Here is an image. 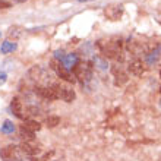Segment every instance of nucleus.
Wrapping results in <instances>:
<instances>
[{
	"label": "nucleus",
	"mask_w": 161,
	"mask_h": 161,
	"mask_svg": "<svg viewBox=\"0 0 161 161\" xmlns=\"http://www.w3.org/2000/svg\"><path fill=\"white\" fill-rule=\"evenodd\" d=\"M160 57H161V46H158L157 48L149 51L148 54H145V62H147V64L153 66V64H155L160 60Z\"/></svg>",
	"instance_id": "8"
},
{
	"label": "nucleus",
	"mask_w": 161,
	"mask_h": 161,
	"mask_svg": "<svg viewBox=\"0 0 161 161\" xmlns=\"http://www.w3.org/2000/svg\"><path fill=\"white\" fill-rule=\"evenodd\" d=\"M10 108H12V113L16 116L18 119H24V106H22L21 100L18 97H15L10 103Z\"/></svg>",
	"instance_id": "7"
},
{
	"label": "nucleus",
	"mask_w": 161,
	"mask_h": 161,
	"mask_svg": "<svg viewBox=\"0 0 161 161\" xmlns=\"http://www.w3.org/2000/svg\"><path fill=\"white\" fill-rule=\"evenodd\" d=\"M13 2H16V3H24L25 0H13Z\"/></svg>",
	"instance_id": "26"
},
{
	"label": "nucleus",
	"mask_w": 161,
	"mask_h": 161,
	"mask_svg": "<svg viewBox=\"0 0 161 161\" xmlns=\"http://www.w3.org/2000/svg\"><path fill=\"white\" fill-rule=\"evenodd\" d=\"M50 66H51V69L57 73V76H59L60 79L66 80V82H69V84H75V82H76V78L73 76V73L70 72V70H68L64 66H62V63H60L59 60L53 59L50 62Z\"/></svg>",
	"instance_id": "2"
},
{
	"label": "nucleus",
	"mask_w": 161,
	"mask_h": 161,
	"mask_svg": "<svg viewBox=\"0 0 161 161\" xmlns=\"http://www.w3.org/2000/svg\"><path fill=\"white\" fill-rule=\"evenodd\" d=\"M46 123H47V126L48 127H56L60 123V117L59 116H48L47 120H46Z\"/></svg>",
	"instance_id": "20"
},
{
	"label": "nucleus",
	"mask_w": 161,
	"mask_h": 161,
	"mask_svg": "<svg viewBox=\"0 0 161 161\" xmlns=\"http://www.w3.org/2000/svg\"><path fill=\"white\" fill-rule=\"evenodd\" d=\"M106 16L110 19V21H119L120 18L123 15V6L119 3H113V4H108L104 10Z\"/></svg>",
	"instance_id": "5"
},
{
	"label": "nucleus",
	"mask_w": 161,
	"mask_h": 161,
	"mask_svg": "<svg viewBox=\"0 0 161 161\" xmlns=\"http://www.w3.org/2000/svg\"><path fill=\"white\" fill-rule=\"evenodd\" d=\"M22 126L25 127V129H28V130H31V132H37V130L41 129V125H40L37 120H26Z\"/></svg>",
	"instance_id": "16"
},
{
	"label": "nucleus",
	"mask_w": 161,
	"mask_h": 161,
	"mask_svg": "<svg viewBox=\"0 0 161 161\" xmlns=\"http://www.w3.org/2000/svg\"><path fill=\"white\" fill-rule=\"evenodd\" d=\"M51 86H53V89L56 91L57 97L62 98L63 101L72 103L73 100L76 98V94H75V91H73L72 88H69V86H63V85H60V84H51Z\"/></svg>",
	"instance_id": "3"
},
{
	"label": "nucleus",
	"mask_w": 161,
	"mask_h": 161,
	"mask_svg": "<svg viewBox=\"0 0 161 161\" xmlns=\"http://www.w3.org/2000/svg\"><path fill=\"white\" fill-rule=\"evenodd\" d=\"M78 2H80V3H88V2H94V0H78Z\"/></svg>",
	"instance_id": "25"
},
{
	"label": "nucleus",
	"mask_w": 161,
	"mask_h": 161,
	"mask_svg": "<svg viewBox=\"0 0 161 161\" xmlns=\"http://www.w3.org/2000/svg\"><path fill=\"white\" fill-rule=\"evenodd\" d=\"M42 75H44V70H42L41 66H32V68L30 69V72H28V76L32 80H35V82L41 80Z\"/></svg>",
	"instance_id": "14"
},
{
	"label": "nucleus",
	"mask_w": 161,
	"mask_h": 161,
	"mask_svg": "<svg viewBox=\"0 0 161 161\" xmlns=\"http://www.w3.org/2000/svg\"><path fill=\"white\" fill-rule=\"evenodd\" d=\"M19 133H21L22 139H25V142H31V141H34V132L28 130V129H25L24 126L21 127V130H19Z\"/></svg>",
	"instance_id": "18"
},
{
	"label": "nucleus",
	"mask_w": 161,
	"mask_h": 161,
	"mask_svg": "<svg viewBox=\"0 0 161 161\" xmlns=\"http://www.w3.org/2000/svg\"><path fill=\"white\" fill-rule=\"evenodd\" d=\"M0 38H2V31H0Z\"/></svg>",
	"instance_id": "27"
},
{
	"label": "nucleus",
	"mask_w": 161,
	"mask_h": 161,
	"mask_svg": "<svg viewBox=\"0 0 161 161\" xmlns=\"http://www.w3.org/2000/svg\"><path fill=\"white\" fill-rule=\"evenodd\" d=\"M16 153H18V148L15 147V145H8V147L2 148V151H0V157H2V160L9 161L16 155Z\"/></svg>",
	"instance_id": "9"
},
{
	"label": "nucleus",
	"mask_w": 161,
	"mask_h": 161,
	"mask_svg": "<svg viewBox=\"0 0 161 161\" xmlns=\"http://www.w3.org/2000/svg\"><path fill=\"white\" fill-rule=\"evenodd\" d=\"M6 80H8V75H6V72H0V85H3Z\"/></svg>",
	"instance_id": "24"
},
{
	"label": "nucleus",
	"mask_w": 161,
	"mask_h": 161,
	"mask_svg": "<svg viewBox=\"0 0 161 161\" xmlns=\"http://www.w3.org/2000/svg\"><path fill=\"white\" fill-rule=\"evenodd\" d=\"M113 73L116 76V85H123L125 82H127V75L125 72H122L120 69L113 68Z\"/></svg>",
	"instance_id": "15"
},
{
	"label": "nucleus",
	"mask_w": 161,
	"mask_h": 161,
	"mask_svg": "<svg viewBox=\"0 0 161 161\" xmlns=\"http://www.w3.org/2000/svg\"><path fill=\"white\" fill-rule=\"evenodd\" d=\"M92 66L98 70H101V72H106L107 69H108V63H107V59L106 57H103V56H94L92 57Z\"/></svg>",
	"instance_id": "11"
},
{
	"label": "nucleus",
	"mask_w": 161,
	"mask_h": 161,
	"mask_svg": "<svg viewBox=\"0 0 161 161\" xmlns=\"http://www.w3.org/2000/svg\"><path fill=\"white\" fill-rule=\"evenodd\" d=\"M2 132H3V133H8V135L13 133V132H15V126H13V123L10 122V120H6V122L2 125Z\"/></svg>",
	"instance_id": "19"
},
{
	"label": "nucleus",
	"mask_w": 161,
	"mask_h": 161,
	"mask_svg": "<svg viewBox=\"0 0 161 161\" xmlns=\"http://www.w3.org/2000/svg\"><path fill=\"white\" fill-rule=\"evenodd\" d=\"M21 151L28 154V155H37L40 153V148H38V145H34V144H31V142H24L21 145Z\"/></svg>",
	"instance_id": "13"
},
{
	"label": "nucleus",
	"mask_w": 161,
	"mask_h": 161,
	"mask_svg": "<svg viewBox=\"0 0 161 161\" xmlns=\"http://www.w3.org/2000/svg\"><path fill=\"white\" fill-rule=\"evenodd\" d=\"M12 6V3H9L6 0H0V9H9Z\"/></svg>",
	"instance_id": "23"
},
{
	"label": "nucleus",
	"mask_w": 161,
	"mask_h": 161,
	"mask_svg": "<svg viewBox=\"0 0 161 161\" xmlns=\"http://www.w3.org/2000/svg\"><path fill=\"white\" fill-rule=\"evenodd\" d=\"M35 94L37 95H40L41 98H44V100H48V101H53V100H57V94H56V91L53 89V86H42V85H38V86H35L34 88Z\"/></svg>",
	"instance_id": "4"
},
{
	"label": "nucleus",
	"mask_w": 161,
	"mask_h": 161,
	"mask_svg": "<svg viewBox=\"0 0 161 161\" xmlns=\"http://www.w3.org/2000/svg\"><path fill=\"white\" fill-rule=\"evenodd\" d=\"M160 92H161V88H160Z\"/></svg>",
	"instance_id": "28"
},
{
	"label": "nucleus",
	"mask_w": 161,
	"mask_h": 161,
	"mask_svg": "<svg viewBox=\"0 0 161 161\" xmlns=\"http://www.w3.org/2000/svg\"><path fill=\"white\" fill-rule=\"evenodd\" d=\"M80 50L84 51L85 54H91V53H92V44H91V42H85L84 46H82V48H80Z\"/></svg>",
	"instance_id": "21"
},
{
	"label": "nucleus",
	"mask_w": 161,
	"mask_h": 161,
	"mask_svg": "<svg viewBox=\"0 0 161 161\" xmlns=\"http://www.w3.org/2000/svg\"><path fill=\"white\" fill-rule=\"evenodd\" d=\"M8 35L10 37V38H13V40H16V38H19L22 35V28L21 26H18V25H15V26H10L9 28V32H8Z\"/></svg>",
	"instance_id": "17"
},
{
	"label": "nucleus",
	"mask_w": 161,
	"mask_h": 161,
	"mask_svg": "<svg viewBox=\"0 0 161 161\" xmlns=\"http://www.w3.org/2000/svg\"><path fill=\"white\" fill-rule=\"evenodd\" d=\"M129 70H130L133 75H136V76H141V75L145 72V68H144L142 60H139V59L132 60L130 63H129Z\"/></svg>",
	"instance_id": "10"
},
{
	"label": "nucleus",
	"mask_w": 161,
	"mask_h": 161,
	"mask_svg": "<svg viewBox=\"0 0 161 161\" xmlns=\"http://www.w3.org/2000/svg\"><path fill=\"white\" fill-rule=\"evenodd\" d=\"M92 63L91 62H79V63L72 69L73 76L76 78V80H79L82 85H86L92 80Z\"/></svg>",
	"instance_id": "1"
},
{
	"label": "nucleus",
	"mask_w": 161,
	"mask_h": 161,
	"mask_svg": "<svg viewBox=\"0 0 161 161\" xmlns=\"http://www.w3.org/2000/svg\"><path fill=\"white\" fill-rule=\"evenodd\" d=\"M64 50H56L54 51V59L56 60H59V62H62V59L64 57Z\"/></svg>",
	"instance_id": "22"
},
{
	"label": "nucleus",
	"mask_w": 161,
	"mask_h": 161,
	"mask_svg": "<svg viewBox=\"0 0 161 161\" xmlns=\"http://www.w3.org/2000/svg\"><path fill=\"white\" fill-rule=\"evenodd\" d=\"M80 60H79V56L75 54V53H70V54H66L62 59V66H64V68L68 69V70H70V69H73L75 66H76L78 63H79Z\"/></svg>",
	"instance_id": "6"
},
{
	"label": "nucleus",
	"mask_w": 161,
	"mask_h": 161,
	"mask_svg": "<svg viewBox=\"0 0 161 161\" xmlns=\"http://www.w3.org/2000/svg\"><path fill=\"white\" fill-rule=\"evenodd\" d=\"M16 48H18L16 42L10 41V40H6V41H3L2 46H0V53H2V54H9V53H13Z\"/></svg>",
	"instance_id": "12"
},
{
	"label": "nucleus",
	"mask_w": 161,
	"mask_h": 161,
	"mask_svg": "<svg viewBox=\"0 0 161 161\" xmlns=\"http://www.w3.org/2000/svg\"><path fill=\"white\" fill-rule=\"evenodd\" d=\"M160 76H161V72H160Z\"/></svg>",
	"instance_id": "29"
}]
</instances>
